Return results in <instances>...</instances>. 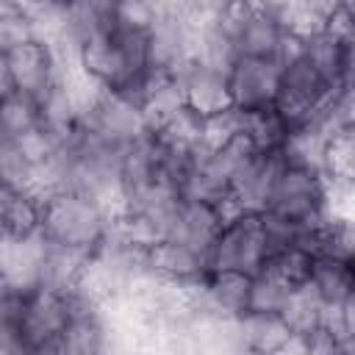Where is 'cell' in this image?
<instances>
[{
    "label": "cell",
    "mask_w": 355,
    "mask_h": 355,
    "mask_svg": "<svg viewBox=\"0 0 355 355\" xmlns=\"http://www.w3.org/2000/svg\"><path fill=\"white\" fill-rule=\"evenodd\" d=\"M114 211L75 191H55L42 200V236L50 244L92 255L114 225Z\"/></svg>",
    "instance_id": "obj_1"
},
{
    "label": "cell",
    "mask_w": 355,
    "mask_h": 355,
    "mask_svg": "<svg viewBox=\"0 0 355 355\" xmlns=\"http://www.w3.org/2000/svg\"><path fill=\"white\" fill-rule=\"evenodd\" d=\"M263 214H277V216L300 222V225L327 222L330 219V180H327V175L311 172L302 166H288L283 161V169L275 180V189L269 194Z\"/></svg>",
    "instance_id": "obj_2"
},
{
    "label": "cell",
    "mask_w": 355,
    "mask_h": 355,
    "mask_svg": "<svg viewBox=\"0 0 355 355\" xmlns=\"http://www.w3.org/2000/svg\"><path fill=\"white\" fill-rule=\"evenodd\" d=\"M269 261V244L263 236L261 214L239 211L233 214L214 250H211V269L214 272H241V275H261Z\"/></svg>",
    "instance_id": "obj_3"
},
{
    "label": "cell",
    "mask_w": 355,
    "mask_h": 355,
    "mask_svg": "<svg viewBox=\"0 0 355 355\" xmlns=\"http://www.w3.org/2000/svg\"><path fill=\"white\" fill-rule=\"evenodd\" d=\"M3 94L19 92L33 100H42L61 80V61L50 42L33 39L28 44L0 50Z\"/></svg>",
    "instance_id": "obj_4"
},
{
    "label": "cell",
    "mask_w": 355,
    "mask_h": 355,
    "mask_svg": "<svg viewBox=\"0 0 355 355\" xmlns=\"http://www.w3.org/2000/svg\"><path fill=\"white\" fill-rule=\"evenodd\" d=\"M333 94L336 92L322 80V75L294 47V53L283 61L280 92H277V103H275L277 114L288 122V128L297 130V128L308 125Z\"/></svg>",
    "instance_id": "obj_5"
},
{
    "label": "cell",
    "mask_w": 355,
    "mask_h": 355,
    "mask_svg": "<svg viewBox=\"0 0 355 355\" xmlns=\"http://www.w3.org/2000/svg\"><path fill=\"white\" fill-rule=\"evenodd\" d=\"M80 122L116 147H128L150 130L141 105L108 89H100L92 97V103L80 114Z\"/></svg>",
    "instance_id": "obj_6"
},
{
    "label": "cell",
    "mask_w": 355,
    "mask_h": 355,
    "mask_svg": "<svg viewBox=\"0 0 355 355\" xmlns=\"http://www.w3.org/2000/svg\"><path fill=\"white\" fill-rule=\"evenodd\" d=\"M75 316V300L72 291H50V288H36L28 294L25 316L19 324V338L36 352L53 347L67 324Z\"/></svg>",
    "instance_id": "obj_7"
},
{
    "label": "cell",
    "mask_w": 355,
    "mask_h": 355,
    "mask_svg": "<svg viewBox=\"0 0 355 355\" xmlns=\"http://www.w3.org/2000/svg\"><path fill=\"white\" fill-rule=\"evenodd\" d=\"M280 72H283V61L239 55V61L227 75L233 108L241 114L275 108L277 92H280Z\"/></svg>",
    "instance_id": "obj_8"
},
{
    "label": "cell",
    "mask_w": 355,
    "mask_h": 355,
    "mask_svg": "<svg viewBox=\"0 0 355 355\" xmlns=\"http://www.w3.org/2000/svg\"><path fill=\"white\" fill-rule=\"evenodd\" d=\"M233 214H239V211H233L227 205H214V202H202V200H180L169 219L164 241L186 244V247L208 255V261H211V250H214L225 222Z\"/></svg>",
    "instance_id": "obj_9"
},
{
    "label": "cell",
    "mask_w": 355,
    "mask_h": 355,
    "mask_svg": "<svg viewBox=\"0 0 355 355\" xmlns=\"http://www.w3.org/2000/svg\"><path fill=\"white\" fill-rule=\"evenodd\" d=\"M172 80L180 86L183 103H186L194 114H200L202 119L219 116V114H225V111L233 108L227 75H225V72H216V69H211V67H205V64L197 61V58H189V61L172 75Z\"/></svg>",
    "instance_id": "obj_10"
},
{
    "label": "cell",
    "mask_w": 355,
    "mask_h": 355,
    "mask_svg": "<svg viewBox=\"0 0 355 355\" xmlns=\"http://www.w3.org/2000/svg\"><path fill=\"white\" fill-rule=\"evenodd\" d=\"M280 169H283L280 153H255L252 158H247V164L233 178V189H230L233 205L239 211L263 214Z\"/></svg>",
    "instance_id": "obj_11"
},
{
    "label": "cell",
    "mask_w": 355,
    "mask_h": 355,
    "mask_svg": "<svg viewBox=\"0 0 355 355\" xmlns=\"http://www.w3.org/2000/svg\"><path fill=\"white\" fill-rule=\"evenodd\" d=\"M147 255L153 275L172 286H197L214 272L208 255L178 241H158L147 250Z\"/></svg>",
    "instance_id": "obj_12"
},
{
    "label": "cell",
    "mask_w": 355,
    "mask_h": 355,
    "mask_svg": "<svg viewBox=\"0 0 355 355\" xmlns=\"http://www.w3.org/2000/svg\"><path fill=\"white\" fill-rule=\"evenodd\" d=\"M44 247H47V239L42 236V230L28 239L3 236V286L19 288V291H36Z\"/></svg>",
    "instance_id": "obj_13"
},
{
    "label": "cell",
    "mask_w": 355,
    "mask_h": 355,
    "mask_svg": "<svg viewBox=\"0 0 355 355\" xmlns=\"http://www.w3.org/2000/svg\"><path fill=\"white\" fill-rule=\"evenodd\" d=\"M297 50H300V55L322 75V80H324L333 92H341L349 39H344V36H338L336 31L324 28V31H319V33H311V36H305V39H297Z\"/></svg>",
    "instance_id": "obj_14"
},
{
    "label": "cell",
    "mask_w": 355,
    "mask_h": 355,
    "mask_svg": "<svg viewBox=\"0 0 355 355\" xmlns=\"http://www.w3.org/2000/svg\"><path fill=\"white\" fill-rule=\"evenodd\" d=\"M239 336L250 355H283L297 336L283 322L280 313H255L247 311L239 316Z\"/></svg>",
    "instance_id": "obj_15"
},
{
    "label": "cell",
    "mask_w": 355,
    "mask_h": 355,
    "mask_svg": "<svg viewBox=\"0 0 355 355\" xmlns=\"http://www.w3.org/2000/svg\"><path fill=\"white\" fill-rule=\"evenodd\" d=\"M0 222L3 236L28 239L42 230V197L33 191L0 186Z\"/></svg>",
    "instance_id": "obj_16"
},
{
    "label": "cell",
    "mask_w": 355,
    "mask_h": 355,
    "mask_svg": "<svg viewBox=\"0 0 355 355\" xmlns=\"http://www.w3.org/2000/svg\"><path fill=\"white\" fill-rule=\"evenodd\" d=\"M308 286L316 291V297L327 308H336L355 291V275L347 261L333 258V255H316Z\"/></svg>",
    "instance_id": "obj_17"
},
{
    "label": "cell",
    "mask_w": 355,
    "mask_h": 355,
    "mask_svg": "<svg viewBox=\"0 0 355 355\" xmlns=\"http://www.w3.org/2000/svg\"><path fill=\"white\" fill-rule=\"evenodd\" d=\"M42 125V108L39 100L19 94V92H6L0 100V139L17 141L28 130Z\"/></svg>",
    "instance_id": "obj_18"
},
{
    "label": "cell",
    "mask_w": 355,
    "mask_h": 355,
    "mask_svg": "<svg viewBox=\"0 0 355 355\" xmlns=\"http://www.w3.org/2000/svg\"><path fill=\"white\" fill-rule=\"evenodd\" d=\"M324 311H327V305L316 297V291H313L311 286H297V288L291 291L286 308L280 311V316H283V322L291 327V333H294L297 338H302V336H308V333H313V330L322 327Z\"/></svg>",
    "instance_id": "obj_19"
},
{
    "label": "cell",
    "mask_w": 355,
    "mask_h": 355,
    "mask_svg": "<svg viewBox=\"0 0 355 355\" xmlns=\"http://www.w3.org/2000/svg\"><path fill=\"white\" fill-rule=\"evenodd\" d=\"M291 286L286 280H280L277 275L272 272H261L252 277L250 283V308L247 311H255V313H280L291 297Z\"/></svg>",
    "instance_id": "obj_20"
},
{
    "label": "cell",
    "mask_w": 355,
    "mask_h": 355,
    "mask_svg": "<svg viewBox=\"0 0 355 355\" xmlns=\"http://www.w3.org/2000/svg\"><path fill=\"white\" fill-rule=\"evenodd\" d=\"M327 178L330 183L355 186V125L338 130L327 147Z\"/></svg>",
    "instance_id": "obj_21"
},
{
    "label": "cell",
    "mask_w": 355,
    "mask_h": 355,
    "mask_svg": "<svg viewBox=\"0 0 355 355\" xmlns=\"http://www.w3.org/2000/svg\"><path fill=\"white\" fill-rule=\"evenodd\" d=\"M0 178H3V186L36 194L39 169L31 166L25 161V155L19 153V147L14 141H8V139H0Z\"/></svg>",
    "instance_id": "obj_22"
},
{
    "label": "cell",
    "mask_w": 355,
    "mask_h": 355,
    "mask_svg": "<svg viewBox=\"0 0 355 355\" xmlns=\"http://www.w3.org/2000/svg\"><path fill=\"white\" fill-rule=\"evenodd\" d=\"M313 252L302 250V247H291V250H283V252H275L269 261H266V272L277 275L280 280H286L291 288L297 286H308L311 280V269H313Z\"/></svg>",
    "instance_id": "obj_23"
},
{
    "label": "cell",
    "mask_w": 355,
    "mask_h": 355,
    "mask_svg": "<svg viewBox=\"0 0 355 355\" xmlns=\"http://www.w3.org/2000/svg\"><path fill=\"white\" fill-rule=\"evenodd\" d=\"M36 39L33 22L25 14L22 3L17 0H3L0 3V50H11L19 44H28Z\"/></svg>",
    "instance_id": "obj_24"
},
{
    "label": "cell",
    "mask_w": 355,
    "mask_h": 355,
    "mask_svg": "<svg viewBox=\"0 0 355 355\" xmlns=\"http://www.w3.org/2000/svg\"><path fill=\"white\" fill-rule=\"evenodd\" d=\"M294 355H347V349H344V338L319 327L294 341Z\"/></svg>",
    "instance_id": "obj_25"
},
{
    "label": "cell",
    "mask_w": 355,
    "mask_h": 355,
    "mask_svg": "<svg viewBox=\"0 0 355 355\" xmlns=\"http://www.w3.org/2000/svg\"><path fill=\"white\" fill-rule=\"evenodd\" d=\"M344 349H347V355H355V336L344 338Z\"/></svg>",
    "instance_id": "obj_26"
},
{
    "label": "cell",
    "mask_w": 355,
    "mask_h": 355,
    "mask_svg": "<svg viewBox=\"0 0 355 355\" xmlns=\"http://www.w3.org/2000/svg\"><path fill=\"white\" fill-rule=\"evenodd\" d=\"M349 42H355V33H352V39H349Z\"/></svg>",
    "instance_id": "obj_27"
}]
</instances>
